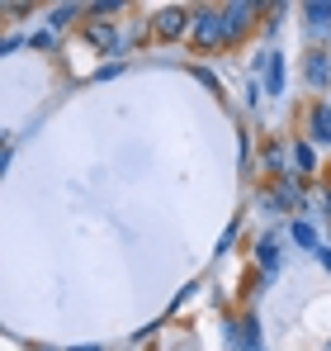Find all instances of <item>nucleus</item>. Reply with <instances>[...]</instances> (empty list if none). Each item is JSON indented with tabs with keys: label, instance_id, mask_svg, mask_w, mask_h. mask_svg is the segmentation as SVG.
I'll return each mask as SVG.
<instances>
[{
	"label": "nucleus",
	"instance_id": "nucleus-8",
	"mask_svg": "<svg viewBox=\"0 0 331 351\" xmlns=\"http://www.w3.org/2000/svg\"><path fill=\"white\" fill-rule=\"evenodd\" d=\"M85 38H90L95 48H105V53L118 48V29H114V19H95V24L85 29Z\"/></svg>",
	"mask_w": 331,
	"mask_h": 351
},
{
	"label": "nucleus",
	"instance_id": "nucleus-11",
	"mask_svg": "<svg viewBox=\"0 0 331 351\" xmlns=\"http://www.w3.org/2000/svg\"><path fill=\"white\" fill-rule=\"evenodd\" d=\"M303 14L313 19V29H317L322 38L331 34V0H308V5H303Z\"/></svg>",
	"mask_w": 331,
	"mask_h": 351
},
{
	"label": "nucleus",
	"instance_id": "nucleus-25",
	"mask_svg": "<svg viewBox=\"0 0 331 351\" xmlns=\"http://www.w3.org/2000/svg\"><path fill=\"white\" fill-rule=\"evenodd\" d=\"M261 351H265V347H261Z\"/></svg>",
	"mask_w": 331,
	"mask_h": 351
},
{
	"label": "nucleus",
	"instance_id": "nucleus-7",
	"mask_svg": "<svg viewBox=\"0 0 331 351\" xmlns=\"http://www.w3.org/2000/svg\"><path fill=\"white\" fill-rule=\"evenodd\" d=\"M256 266H261V280L275 276V266H279V242L275 237H261V242H256Z\"/></svg>",
	"mask_w": 331,
	"mask_h": 351
},
{
	"label": "nucleus",
	"instance_id": "nucleus-22",
	"mask_svg": "<svg viewBox=\"0 0 331 351\" xmlns=\"http://www.w3.org/2000/svg\"><path fill=\"white\" fill-rule=\"evenodd\" d=\"M29 351H53V347H43V342H38V347H29Z\"/></svg>",
	"mask_w": 331,
	"mask_h": 351
},
{
	"label": "nucleus",
	"instance_id": "nucleus-17",
	"mask_svg": "<svg viewBox=\"0 0 331 351\" xmlns=\"http://www.w3.org/2000/svg\"><path fill=\"white\" fill-rule=\"evenodd\" d=\"M24 43H29V38H19V34H5V38H0V53H5V58H14Z\"/></svg>",
	"mask_w": 331,
	"mask_h": 351
},
{
	"label": "nucleus",
	"instance_id": "nucleus-6",
	"mask_svg": "<svg viewBox=\"0 0 331 351\" xmlns=\"http://www.w3.org/2000/svg\"><path fill=\"white\" fill-rule=\"evenodd\" d=\"M308 133H313V143H331V105H313L308 110Z\"/></svg>",
	"mask_w": 331,
	"mask_h": 351
},
{
	"label": "nucleus",
	"instance_id": "nucleus-18",
	"mask_svg": "<svg viewBox=\"0 0 331 351\" xmlns=\"http://www.w3.org/2000/svg\"><path fill=\"white\" fill-rule=\"evenodd\" d=\"M85 10H90V14H118L123 5H118V0H95V5H85Z\"/></svg>",
	"mask_w": 331,
	"mask_h": 351
},
{
	"label": "nucleus",
	"instance_id": "nucleus-14",
	"mask_svg": "<svg viewBox=\"0 0 331 351\" xmlns=\"http://www.w3.org/2000/svg\"><path fill=\"white\" fill-rule=\"evenodd\" d=\"M81 10H85V5H57L53 10V19H48V29H66V24H71V19H76V14H81Z\"/></svg>",
	"mask_w": 331,
	"mask_h": 351
},
{
	"label": "nucleus",
	"instance_id": "nucleus-2",
	"mask_svg": "<svg viewBox=\"0 0 331 351\" xmlns=\"http://www.w3.org/2000/svg\"><path fill=\"white\" fill-rule=\"evenodd\" d=\"M261 204H265L270 214L298 209V204H303V176H279L275 190H261Z\"/></svg>",
	"mask_w": 331,
	"mask_h": 351
},
{
	"label": "nucleus",
	"instance_id": "nucleus-5",
	"mask_svg": "<svg viewBox=\"0 0 331 351\" xmlns=\"http://www.w3.org/2000/svg\"><path fill=\"white\" fill-rule=\"evenodd\" d=\"M256 71H265V95H284V58L279 53H261Z\"/></svg>",
	"mask_w": 331,
	"mask_h": 351
},
{
	"label": "nucleus",
	"instance_id": "nucleus-12",
	"mask_svg": "<svg viewBox=\"0 0 331 351\" xmlns=\"http://www.w3.org/2000/svg\"><path fill=\"white\" fill-rule=\"evenodd\" d=\"M293 171H298V176L317 171V152H313V143H308V138H298V143H293Z\"/></svg>",
	"mask_w": 331,
	"mask_h": 351
},
{
	"label": "nucleus",
	"instance_id": "nucleus-1",
	"mask_svg": "<svg viewBox=\"0 0 331 351\" xmlns=\"http://www.w3.org/2000/svg\"><path fill=\"white\" fill-rule=\"evenodd\" d=\"M189 38H194L199 53H218L222 43H227V19H222V10H194Z\"/></svg>",
	"mask_w": 331,
	"mask_h": 351
},
{
	"label": "nucleus",
	"instance_id": "nucleus-9",
	"mask_svg": "<svg viewBox=\"0 0 331 351\" xmlns=\"http://www.w3.org/2000/svg\"><path fill=\"white\" fill-rule=\"evenodd\" d=\"M308 81L317 86V90H327V81H331V58L317 48V53H308Z\"/></svg>",
	"mask_w": 331,
	"mask_h": 351
},
{
	"label": "nucleus",
	"instance_id": "nucleus-20",
	"mask_svg": "<svg viewBox=\"0 0 331 351\" xmlns=\"http://www.w3.org/2000/svg\"><path fill=\"white\" fill-rule=\"evenodd\" d=\"M232 242H237V223H232V228H227V233L218 237V256H222V252H227V247H232Z\"/></svg>",
	"mask_w": 331,
	"mask_h": 351
},
{
	"label": "nucleus",
	"instance_id": "nucleus-16",
	"mask_svg": "<svg viewBox=\"0 0 331 351\" xmlns=\"http://www.w3.org/2000/svg\"><path fill=\"white\" fill-rule=\"evenodd\" d=\"M194 81H199V86H209V90H222L218 71H209V66H194Z\"/></svg>",
	"mask_w": 331,
	"mask_h": 351
},
{
	"label": "nucleus",
	"instance_id": "nucleus-21",
	"mask_svg": "<svg viewBox=\"0 0 331 351\" xmlns=\"http://www.w3.org/2000/svg\"><path fill=\"white\" fill-rule=\"evenodd\" d=\"M317 261H322V266L331 271V247H317Z\"/></svg>",
	"mask_w": 331,
	"mask_h": 351
},
{
	"label": "nucleus",
	"instance_id": "nucleus-3",
	"mask_svg": "<svg viewBox=\"0 0 331 351\" xmlns=\"http://www.w3.org/2000/svg\"><path fill=\"white\" fill-rule=\"evenodd\" d=\"M189 29H194V14H189V10H180V5H166V10H157V14H152V34H157V38H166V43L185 38Z\"/></svg>",
	"mask_w": 331,
	"mask_h": 351
},
{
	"label": "nucleus",
	"instance_id": "nucleus-15",
	"mask_svg": "<svg viewBox=\"0 0 331 351\" xmlns=\"http://www.w3.org/2000/svg\"><path fill=\"white\" fill-rule=\"evenodd\" d=\"M29 48H34V53H53L57 34H53V29H34V34H29Z\"/></svg>",
	"mask_w": 331,
	"mask_h": 351
},
{
	"label": "nucleus",
	"instance_id": "nucleus-23",
	"mask_svg": "<svg viewBox=\"0 0 331 351\" xmlns=\"http://www.w3.org/2000/svg\"><path fill=\"white\" fill-rule=\"evenodd\" d=\"M71 351H100V347H71Z\"/></svg>",
	"mask_w": 331,
	"mask_h": 351
},
{
	"label": "nucleus",
	"instance_id": "nucleus-10",
	"mask_svg": "<svg viewBox=\"0 0 331 351\" xmlns=\"http://www.w3.org/2000/svg\"><path fill=\"white\" fill-rule=\"evenodd\" d=\"M237 328H241V351H261L265 347V342H261V318H256V313H241Z\"/></svg>",
	"mask_w": 331,
	"mask_h": 351
},
{
	"label": "nucleus",
	"instance_id": "nucleus-13",
	"mask_svg": "<svg viewBox=\"0 0 331 351\" xmlns=\"http://www.w3.org/2000/svg\"><path fill=\"white\" fill-rule=\"evenodd\" d=\"M289 237H293L298 247H308V252H317V228H313L308 219H293V223H289Z\"/></svg>",
	"mask_w": 331,
	"mask_h": 351
},
{
	"label": "nucleus",
	"instance_id": "nucleus-19",
	"mask_svg": "<svg viewBox=\"0 0 331 351\" xmlns=\"http://www.w3.org/2000/svg\"><path fill=\"white\" fill-rule=\"evenodd\" d=\"M118 71H123V62H105V66H95V81H109Z\"/></svg>",
	"mask_w": 331,
	"mask_h": 351
},
{
	"label": "nucleus",
	"instance_id": "nucleus-24",
	"mask_svg": "<svg viewBox=\"0 0 331 351\" xmlns=\"http://www.w3.org/2000/svg\"><path fill=\"white\" fill-rule=\"evenodd\" d=\"M327 214H331V190H327Z\"/></svg>",
	"mask_w": 331,
	"mask_h": 351
},
{
	"label": "nucleus",
	"instance_id": "nucleus-4",
	"mask_svg": "<svg viewBox=\"0 0 331 351\" xmlns=\"http://www.w3.org/2000/svg\"><path fill=\"white\" fill-rule=\"evenodd\" d=\"M261 14V5H251V0H232V5H222V19H227V43L232 38H241L246 29H251V19Z\"/></svg>",
	"mask_w": 331,
	"mask_h": 351
}]
</instances>
